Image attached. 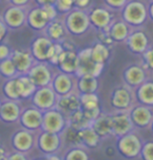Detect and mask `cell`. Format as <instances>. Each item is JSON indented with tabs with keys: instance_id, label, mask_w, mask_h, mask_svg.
<instances>
[{
	"instance_id": "obj_4",
	"label": "cell",
	"mask_w": 153,
	"mask_h": 160,
	"mask_svg": "<svg viewBox=\"0 0 153 160\" xmlns=\"http://www.w3.org/2000/svg\"><path fill=\"white\" fill-rule=\"evenodd\" d=\"M56 42L52 41L46 36L36 38L32 44V56L37 62L48 63L55 49Z\"/></svg>"
},
{
	"instance_id": "obj_40",
	"label": "cell",
	"mask_w": 153,
	"mask_h": 160,
	"mask_svg": "<svg viewBox=\"0 0 153 160\" xmlns=\"http://www.w3.org/2000/svg\"><path fill=\"white\" fill-rule=\"evenodd\" d=\"M42 8L44 10L45 12V14L47 15V17H48V19L50 21L57 19V15H58V11H57V8H55V5L54 4H50V5H44V7H42Z\"/></svg>"
},
{
	"instance_id": "obj_13",
	"label": "cell",
	"mask_w": 153,
	"mask_h": 160,
	"mask_svg": "<svg viewBox=\"0 0 153 160\" xmlns=\"http://www.w3.org/2000/svg\"><path fill=\"white\" fill-rule=\"evenodd\" d=\"M10 59L13 61L18 74H26V72L36 62L29 51L21 49L12 50Z\"/></svg>"
},
{
	"instance_id": "obj_47",
	"label": "cell",
	"mask_w": 153,
	"mask_h": 160,
	"mask_svg": "<svg viewBox=\"0 0 153 160\" xmlns=\"http://www.w3.org/2000/svg\"><path fill=\"white\" fill-rule=\"evenodd\" d=\"M146 148H145V152L144 153H146V159L147 160H152L151 158V153H152V150H151V146H152V143H148V144H146Z\"/></svg>"
},
{
	"instance_id": "obj_9",
	"label": "cell",
	"mask_w": 153,
	"mask_h": 160,
	"mask_svg": "<svg viewBox=\"0 0 153 160\" xmlns=\"http://www.w3.org/2000/svg\"><path fill=\"white\" fill-rule=\"evenodd\" d=\"M26 15L28 13L23 7L12 5L5 10L3 16H2V21L8 26V28H10L12 29H16L26 23Z\"/></svg>"
},
{
	"instance_id": "obj_26",
	"label": "cell",
	"mask_w": 153,
	"mask_h": 160,
	"mask_svg": "<svg viewBox=\"0 0 153 160\" xmlns=\"http://www.w3.org/2000/svg\"><path fill=\"white\" fill-rule=\"evenodd\" d=\"M65 28L64 24L59 20H53L47 24L45 28V36L48 37L54 42H61L65 37Z\"/></svg>"
},
{
	"instance_id": "obj_50",
	"label": "cell",
	"mask_w": 153,
	"mask_h": 160,
	"mask_svg": "<svg viewBox=\"0 0 153 160\" xmlns=\"http://www.w3.org/2000/svg\"><path fill=\"white\" fill-rule=\"evenodd\" d=\"M0 107H1V102H0Z\"/></svg>"
},
{
	"instance_id": "obj_39",
	"label": "cell",
	"mask_w": 153,
	"mask_h": 160,
	"mask_svg": "<svg viewBox=\"0 0 153 160\" xmlns=\"http://www.w3.org/2000/svg\"><path fill=\"white\" fill-rule=\"evenodd\" d=\"M105 3L108 5L109 10H121L125 7L128 0H104Z\"/></svg>"
},
{
	"instance_id": "obj_18",
	"label": "cell",
	"mask_w": 153,
	"mask_h": 160,
	"mask_svg": "<svg viewBox=\"0 0 153 160\" xmlns=\"http://www.w3.org/2000/svg\"><path fill=\"white\" fill-rule=\"evenodd\" d=\"M107 32L112 42H125L131 32L130 25H128L124 20H113L107 28Z\"/></svg>"
},
{
	"instance_id": "obj_19",
	"label": "cell",
	"mask_w": 153,
	"mask_h": 160,
	"mask_svg": "<svg viewBox=\"0 0 153 160\" xmlns=\"http://www.w3.org/2000/svg\"><path fill=\"white\" fill-rule=\"evenodd\" d=\"M50 84L53 85L52 88L57 93V95L68 94V93L71 92L74 87L73 78L70 77V74L63 73V72L57 74L52 80V83Z\"/></svg>"
},
{
	"instance_id": "obj_42",
	"label": "cell",
	"mask_w": 153,
	"mask_h": 160,
	"mask_svg": "<svg viewBox=\"0 0 153 160\" xmlns=\"http://www.w3.org/2000/svg\"><path fill=\"white\" fill-rule=\"evenodd\" d=\"M90 3H91V0H76V2H74V8L86 11L89 5H90Z\"/></svg>"
},
{
	"instance_id": "obj_30",
	"label": "cell",
	"mask_w": 153,
	"mask_h": 160,
	"mask_svg": "<svg viewBox=\"0 0 153 160\" xmlns=\"http://www.w3.org/2000/svg\"><path fill=\"white\" fill-rule=\"evenodd\" d=\"M78 133H79V139L87 146L94 147L99 142V135L94 131V129L90 126L80 130Z\"/></svg>"
},
{
	"instance_id": "obj_24",
	"label": "cell",
	"mask_w": 153,
	"mask_h": 160,
	"mask_svg": "<svg viewBox=\"0 0 153 160\" xmlns=\"http://www.w3.org/2000/svg\"><path fill=\"white\" fill-rule=\"evenodd\" d=\"M90 48V57L95 63L105 65L110 58V47L102 42H98L92 45Z\"/></svg>"
},
{
	"instance_id": "obj_35",
	"label": "cell",
	"mask_w": 153,
	"mask_h": 160,
	"mask_svg": "<svg viewBox=\"0 0 153 160\" xmlns=\"http://www.w3.org/2000/svg\"><path fill=\"white\" fill-rule=\"evenodd\" d=\"M3 89H4L5 95H7L10 99H13V101H17V99H20L19 95H18V91H17L16 77L8 78V81L7 83H5Z\"/></svg>"
},
{
	"instance_id": "obj_6",
	"label": "cell",
	"mask_w": 153,
	"mask_h": 160,
	"mask_svg": "<svg viewBox=\"0 0 153 160\" xmlns=\"http://www.w3.org/2000/svg\"><path fill=\"white\" fill-rule=\"evenodd\" d=\"M34 104L41 110H49L55 107L57 102V93L52 87L44 86L36 89L34 94Z\"/></svg>"
},
{
	"instance_id": "obj_3",
	"label": "cell",
	"mask_w": 153,
	"mask_h": 160,
	"mask_svg": "<svg viewBox=\"0 0 153 160\" xmlns=\"http://www.w3.org/2000/svg\"><path fill=\"white\" fill-rule=\"evenodd\" d=\"M103 69V64H98L91 59L90 48H85L78 52V67L74 73L78 78L82 75H92L98 78Z\"/></svg>"
},
{
	"instance_id": "obj_5",
	"label": "cell",
	"mask_w": 153,
	"mask_h": 160,
	"mask_svg": "<svg viewBox=\"0 0 153 160\" xmlns=\"http://www.w3.org/2000/svg\"><path fill=\"white\" fill-rule=\"evenodd\" d=\"M26 75L37 88L48 86L53 80L52 71H50L48 65L44 62L36 61L29 68V70L26 72Z\"/></svg>"
},
{
	"instance_id": "obj_28",
	"label": "cell",
	"mask_w": 153,
	"mask_h": 160,
	"mask_svg": "<svg viewBox=\"0 0 153 160\" xmlns=\"http://www.w3.org/2000/svg\"><path fill=\"white\" fill-rule=\"evenodd\" d=\"M98 80L92 75H82L79 77L78 88L81 93H95L98 90Z\"/></svg>"
},
{
	"instance_id": "obj_15",
	"label": "cell",
	"mask_w": 153,
	"mask_h": 160,
	"mask_svg": "<svg viewBox=\"0 0 153 160\" xmlns=\"http://www.w3.org/2000/svg\"><path fill=\"white\" fill-rule=\"evenodd\" d=\"M55 107L63 115H70L74 111L81 109L79 95H76L71 92L65 95H60V98H57Z\"/></svg>"
},
{
	"instance_id": "obj_25",
	"label": "cell",
	"mask_w": 153,
	"mask_h": 160,
	"mask_svg": "<svg viewBox=\"0 0 153 160\" xmlns=\"http://www.w3.org/2000/svg\"><path fill=\"white\" fill-rule=\"evenodd\" d=\"M21 116V122L28 129H36L41 126L42 113L39 109H28L25 110Z\"/></svg>"
},
{
	"instance_id": "obj_20",
	"label": "cell",
	"mask_w": 153,
	"mask_h": 160,
	"mask_svg": "<svg viewBox=\"0 0 153 160\" xmlns=\"http://www.w3.org/2000/svg\"><path fill=\"white\" fill-rule=\"evenodd\" d=\"M131 122H134L137 126L145 127L148 126L149 123H151L152 120V112L150 106L147 105H140L134 107L131 110L130 115Z\"/></svg>"
},
{
	"instance_id": "obj_16",
	"label": "cell",
	"mask_w": 153,
	"mask_h": 160,
	"mask_svg": "<svg viewBox=\"0 0 153 160\" xmlns=\"http://www.w3.org/2000/svg\"><path fill=\"white\" fill-rule=\"evenodd\" d=\"M50 22L42 7L32 8L26 15V23L35 31H44L47 24Z\"/></svg>"
},
{
	"instance_id": "obj_27",
	"label": "cell",
	"mask_w": 153,
	"mask_h": 160,
	"mask_svg": "<svg viewBox=\"0 0 153 160\" xmlns=\"http://www.w3.org/2000/svg\"><path fill=\"white\" fill-rule=\"evenodd\" d=\"M137 98L143 105L151 107L153 104V84L151 81H145L137 87Z\"/></svg>"
},
{
	"instance_id": "obj_23",
	"label": "cell",
	"mask_w": 153,
	"mask_h": 160,
	"mask_svg": "<svg viewBox=\"0 0 153 160\" xmlns=\"http://www.w3.org/2000/svg\"><path fill=\"white\" fill-rule=\"evenodd\" d=\"M90 127L99 136H106L111 134V118L110 115L100 114L90 123Z\"/></svg>"
},
{
	"instance_id": "obj_41",
	"label": "cell",
	"mask_w": 153,
	"mask_h": 160,
	"mask_svg": "<svg viewBox=\"0 0 153 160\" xmlns=\"http://www.w3.org/2000/svg\"><path fill=\"white\" fill-rule=\"evenodd\" d=\"M11 53H12V49L8 44L3 43V42L0 43V61L10 58Z\"/></svg>"
},
{
	"instance_id": "obj_17",
	"label": "cell",
	"mask_w": 153,
	"mask_h": 160,
	"mask_svg": "<svg viewBox=\"0 0 153 160\" xmlns=\"http://www.w3.org/2000/svg\"><path fill=\"white\" fill-rule=\"evenodd\" d=\"M125 81L130 88L139 87L147 80V70L142 65H132L125 70Z\"/></svg>"
},
{
	"instance_id": "obj_38",
	"label": "cell",
	"mask_w": 153,
	"mask_h": 160,
	"mask_svg": "<svg viewBox=\"0 0 153 160\" xmlns=\"http://www.w3.org/2000/svg\"><path fill=\"white\" fill-rule=\"evenodd\" d=\"M152 48L150 46L148 49L145 50L144 52L142 53V58H143V61H144V65H142L144 68L146 69L147 71H150L151 69L153 68V59H152Z\"/></svg>"
},
{
	"instance_id": "obj_45",
	"label": "cell",
	"mask_w": 153,
	"mask_h": 160,
	"mask_svg": "<svg viewBox=\"0 0 153 160\" xmlns=\"http://www.w3.org/2000/svg\"><path fill=\"white\" fill-rule=\"evenodd\" d=\"M13 5H16V7H23L24 8L26 4L29 2V0H10Z\"/></svg>"
},
{
	"instance_id": "obj_8",
	"label": "cell",
	"mask_w": 153,
	"mask_h": 160,
	"mask_svg": "<svg viewBox=\"0 0 153 160\" xmlns=\"http://www.w3.org/2000/svg\"><path fill=\"white\" fill-rule=\"evenodd\" d=\"M125 43L129 48V50L135 55H142L144 51L150 47L148 35L142 29H136L134 32H131L125 40Z\"/></svg>"
},
{
	"instance_id": "obj_10",
	"label": "cell",
	"mask_w": 153,
	"mask_h": 160,
	"mask_svg": "<svg viewBox=\"0 0 153 160\" xmlns=\"http://www.w3.org/2000/svg\"><path fill=\"white\" fill-rule=\"evenodd\" d=\"M112 106L119 111H127L131 108L133 102V95L129 86L118 87L112 93Z\"/></svg>"
},
{
	"instance_id": "obj_29",
	"label": "cell",
	"mask_w": 153,
	"mask_h": 160,
	"mask_svg": "<svg viewBox=\"0 0 153 160\" xmlns=\"http://www.w3.org/2000/svg\"><path fill=\"white\" fill-rule=\"evenodd\" d=\"M68 117H69L70 127L74 128V130H77V131H80V130L86 128V127H89L91 123L88 119H87V117L84 115L82 109L74 111V112L71 113L70 115H68Z\"/></svg>"
},
{
	"instance_id": "obj_1",
	"label": "cell",
	"mask_w": 153,
	"mask_h": 160,
	"mask_svg": "<svg viewBox=\"0 0 153 160\" xmlns=\"http://www.w3.org/2000/svg\"><path fill=\"white\" fill-rule=\"evenodd\" d=\"M122 16L123 20L131 26L143 25L149 18L146 4L140 0L128 1L123 8Z\"/></svg>"
},
{
	"instance_id": "obj_32",
	"label": "cell",
	"mask_w": 153,
	"mask_h": 160,
	"mask_svg": "<svg viewBox=\"0 0 153 160\" xmlns=\"http://www.w3.org/2000/svg\"><path fill=\"white\" fill-rule=\"evenodd\" d=\"M79 98L82 109H92V108L100 107L99 98L95 93H82Z\"/></svg>"
},
{
	"instance_id": "obj_21",
	"label": "cell",
	"mask_w": 153,
	"mask_h": 160,
	"mask_svg": "<svg viewBox=\"0 0 153 160\" xmlns=\"http://www.w3.org/2000/svg\"><path fill=\"white\" fill-rule=\"evenodd\" d=\"M20 107L17 104L16 101H8L1 104L0 107V117L4 120V122H13L20 117Z\"/></svg>"
},
{
	"instance_id": "obj_34",
	"label": "cell",
	"mask_w": 153,
	"mask_h": 160,
	"mask_svg": "<svg viewBox=\"0 0 153 160\" xmlns=\"http://www.w3.org/2000/svg\"><path fill=\"white\" fill-rule=\"evenodd\" d=\"M58 142L59 140L56 133L46 132L41 136V146L45 150H54L58 146Z\"/></svg>"
},
{
	"instance_id": "obj_11",
	"label": "cell",
	"mask_w": 153,
	"mask_h": 160,
	"mask_svg": "<svg viewBox=\"0 0 153 160\" xmlns=\"http://www.w3.org/2000/svg\"><path fill=\"white\" fill-rule=\"evenodd\" d=\"M64 115L59 112L57 109L46 110V112L42 114V122L41 126L46 132L57 133L64 127Z\"/></svg>"
},
{
	"instance_id": "obj_22",
	"label": "cell",
	"mask_w": 153,
	"mask_h": 160,
	"mask_svg": "<svg viewBox=\"0 0 153 160\" xmlns=\"http://www.w3.org/2000/svg\"><path fill=\"white\" fill-rule=\"evenodd\" d=\"M16 85L18 95L20 98H26L32 96L35 93L37 87L34 83L28 78L26 74H18L16 75Z\"/></svg>"
},
{
	"instance_id": "obj_14",
	"label": "cell",
	"mask_w": 153,
	"mask_h": 160,
	"mask_svg": "<svg viewBox=\"0 0 153 160\" xmlns=\"http://www.w3.org/2000/svg\"><path fill=\"white\" fill-rule=\"evenodd\" d=\"M111 118V132L122 136L125 135L132 129L133 122L127 113V111H118L116 113L110 115Z\"/></svg>"
},
{
	"instance_id": "obj_46",
	"label": "cell",
	"mask_w": 153,
	"mask_h": 160,
	"mask_svg": "<svg viewBox=\"0 0 153 160\" xmlns=\"http://www.w3.org/2000/svg\"><path fill=\"white\" fill-rule=\"evenodd\" d=\"M36 2L38 3L39 7H44V5L55 4L56 0H36Z\"/></svg>"
},
{
	"instance_id": "obj_49",
	"label": "cell",
	"mask_w": 153,
	"mask_h": 160,
	"mask_svg": "<svg viewBox=\"0 0 153 160\" xmlns=\"http://www.w3.org/2000/svg\"><path fill=\"white\" fill-rule=\"evenodd\" d=\"M3 159V149H1L0 148V160Z\"/></svg>"
},
{
	"instance_id": "obj_43",
	"label": "cell",
	"mask_w": 153,
	"mask_h": 160,
	"mask_svg": "<svg viewBox=\"0 0 153 160\" xmlns=\"http://www.w3.org/2000/svg\"><path fill=\"white\" fill-rule=\"evenodd\" d=\"M8 34V26L5 25L2 19H0V43H2L3 40L7 37Z\"/></svg>"
},
{
	"instance_id": "obj_7",
	"label": "cell",
	"mask_w": 153,
	"mask_h": 160,
	"mask_svg": "<svg viewBox=\"0 0 153 160\" xmlns=\"http://www.w3.org/2000/svg\"><path fill=\"white\" fill-rule=\"evenodd\" d=\"M88 18L90 25L95 28L98 31L107 29L113 21L112 11L105 8H94L88 13Z\"/></svg>"
},
{
	"instance_id": "obj_2",
	"label": "cell",
	"mask_w": 153,
	"mask_h": 160,
	"mask_svg": "<svg viewBox=\"0 0 153 160\" xmlns=\"http://www.w3.org/2000/svg\"><path fill=\"white\" fill-rule=\"evenodd\" d=\"M65 17V28L73 35H83L88 31L90 22H89L88 13L80 8H73Z\"/></svg>"
},
{
	"instance_id": "obj_31",
	"label": "cell",
	"mask_w": 153,
	"mask_h": 160,
	"mask_svg": "<svg viewBox=\"0 0 153 160\" xmlns=\"http://www.w3.org/2000/svg\"><path fill=\"white\" fill-rule=\"evenodd\" d=\"M121 146L123 151L127 154V155L133 156L135 155V153H137L139 150V139L133 136V135H127V136L123 137V139L121 140Z\"/></svg>"
},
{
	"instance_id": "obj_44",
	"label": "cell",
	"mask_w": 153,
	"mask_h": 160,
	"mask_svg": "<svg viewBox=\"0 0 153 160\" xmlns=\"http://www.w3.org/2000/svg\"><path fill=\"white\" fill-rule=\"evenodd\" d=\"M68 160H87L83 155V153L80 152H74L73 153V155L70 156V158H68Z\"/></svg>"
},
{
	"instance_id": "obj_48",
	"label": "cell",
	"mask_w": 153,
	"mask_h": 160,
	"mask_svg": "<svg viewBox=\"0 0 153 160\" xmlns=\"http://www.w3.org/2000/svg\"><path fill=\"white\" fill-rule=\"evenodd\" d=\"M11 160H24V159H23V157L20 156V155H15V156L12 157Z\"/></svg>"
},
{
	"instance_id": "obj_33",
	"label": "cell",
	"mask_w": 153,
	"mask_h": 160,
	"mask_svg": "<svg viewBox=\"0 0 153 160\" xmlns=\"http://www.w3.org/2000/svg\"><path fill=\"white\" fill-rule=\"evenodd\" d=\"M0 74L8 78H14V77H16V75H18L14 63L10 58L0 61Z\"/></svg>"
},
{
	"instance_id": "obj_12",
	"label": "cell",
	"mask_w": 153,
	"mask_h": 160,
	"mask_svg": "<svg viewBox=\"0 0 153 160\" xmlns=\"http://www.w3.org/2000/svg\"><path fill=\"white\" fill-rule=\"evenodd\" d=\"M56 65L63 73L74 74L78 67V52L73 48H64L60 53Z\"/></svg>"
},
{
	"instance_id": "obj_36",
	"label": "cell",
	"mask_w": 153,
	"mask_h": 160,
	"mask_svg": "<svg viewBox=\"0 0 153 160\" xmlns=\"http://www.w3.org/2000/svg\"><path fill=\"white\" fill-rule=\"evenodd\" d=\"M15 143L18 148L20 149H28L29 146L32 144V136L28 132L26 131H21L16 135L15 138Z\"/></svg>"
},
{
	"instance_id": "obj_37",
	"label": "cell",
	"mask_w": 153,
	"mask_h": 160,
	"mask_svg": "<svg viewBox=\"0 0 153 160\" xmlns=\"http://www.w3.org/2000/svg\"><path fill=\"white\" fill-rule=\"evenodd\" d=\"M74 2L76 0H56L54 5L60 13H68L74 8Z\"/></svg>"
}]
</instances>
